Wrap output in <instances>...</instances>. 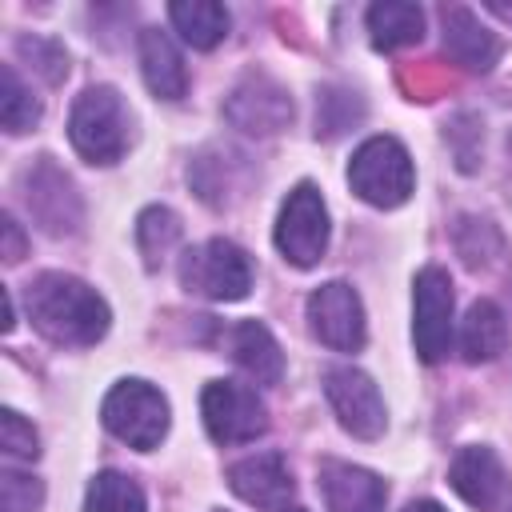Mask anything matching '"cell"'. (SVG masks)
<instances>
[{
	"instance_id": "ffe728a7",
	"label": "cell",
	"mask_w": 512,
	"mask_h": 512,
	"mask_svg": "<svg viewBox=\"0 0 512 512\" xmlns=\"http://www.w3.org/2000/svg\"><path fill=\"white\" fill-rule=\"evenodd\" d=\"M368 32H372V44L384 52L400 44H416L424 36V12L408 0H380L368 8Z\"/></svg>"
},
{
	"instance_id": "d6986e66",
	"label": "cell",
	"mask_w": 512,
	"mask_h": 512,
	"mask_svg": "<svg viewBox=\"0 0 512 512\" xmlns=\"http://www.w3.org/2000/svg\"><path fill=\"white\" fill-rule=\"evenodd\" d=\"M168 20L192 48H216L228 36V8L216 0H176L168 4Z\"/></svg>"
},
{
	"instance_id": "30bf717a",
	"label": "cell",
	"mask_w": 512,
	"mask_h": 512,
	"mask_svg": "<svg viewBox=\"0 0 512 512\" xmlns=\"http://www.w3.org/2000/svg\"><path fill=\"white\" fill-rule=\"evenodd\" d=\"M308 328L320 344L336 352H356L364 344V304L352 284L328 280L308 296Z\"/></svg>"
},
{
	"instance_id": "3957f363",
	"label": "cell",
	"mask_w": 512,
	"mask_h": 512,
	"mask_svg": "<svg viewBox=\"0 0 512 512\" xmlns=\"http://www.w3.org/2000/svg\"><path fill=\"white\" fill-rule=\"evenodd\" d=\"M68 140L88 164H116L128 148V112L116 88H84L68 116Z\"/></svg>"
},
{
	"instance_id": "83f0119b",
	"label": "cell",
	"mask_w": 512,
	"mask_h": 512,
	"mask_svg": "<svg viewBox=\"0 0 512 512\" xmlns=\"http://www.w3.org/2000/svg\"><path fill=\"white\" fill-rule=\"evenodd\" d=\"M404 512H444V508H440L436 500H412V504H408Z\"/></svg>"
},
{
	"instance_id": "7a4b0ae2",
	"label": "cell",
	"mask_w": 512,
	"mask_h": 512,
	"mask_svg": "<svg viewBox=\"0 0 512 512\" xmlns=\"http://www.w3.org/2000/svg\"><path fill=\"white\" fill-rule=\"evenodd\" d=\"M348 184L372 208H400L416 188V168L408 148L396 136L364 140L348 160Z\"/></svg>"
},
{
	"instance_id": "e0dca14e",
	"label": "cell",
	"mask_w": 512,
	"mask_h": 512,
	"mask_svg": "<svg viewBox=\"0 0 512 512\" xmlns=\"http://www.w3.org/2000/svg\"><path fill=\"white\" fill-rule=\"evenodd\" d=\"M228 348H232V360H236L256 384H280V376H284V352H280L276 336H272L260 320L236 324L232 336H228Z\"/></svg>"
},
{
	"instance_id": "f1b7e54d",
	"label": "cell",
	"mask_w": 512,
	"mask_h": 512,
	"mask_svg": "<svg viewBox=\"0 0 512 512\" xmlns=\"http://www.w3.org/2000/svg\"><path fill=\"white\" fill-rule=\"evenodd\" d=\"M284 512H304V508H284Z\"/></svg>"
},
{
	"instance_id": "4316f807",
	"label": "cell",
	"mask_w": 512,
	"mask_h": 512,
	"mask_svg": "<svg viewBox=\"0 0 512 512\" xmlns=\"http://www.w3.org/2000/svg\"><path fill=\"white\" fill-rule=\"evenodd\" d=\"M4 236H8V260H20V252H24V244H20V232H16V220L12 216H4Z\"/></svg>"
},
{
	"instance_id": "ba28073f",
	"label": "cell",
	"mask_w": 512,
	"mask_h": 512,
	"mask_svg": "<svg viewBox=\"0 0 512 512\" xmlns=\"http://www.w3.org/2000/svg\"><path fill=\"white\" fill-rule=\"evenodd\" d=\"M412 340L424 364L444 360L452 348V280L436 264L412 280Z\"/></svg>"
},
{
	"instance_id": "9c48e42d",
	"label": "cell",
	"mask_w": 512,
	"mask_h": 512,
	"mask_svg": "<svg viewBox=\"0 0 512 512\" xmlns=\"http://www.w3.org/2000/svg\"><path fill=\"white\" fill-rule=\"evenodd\" d=\"M324 396H328V404H332V412H336L344 432H352L360 440H376L384 432V400H380V388L372 384L368 372H360L352 364L328 368Z\"/></svg>"
},
{
	"instance_id": "2e32d148",
	"label": "cell",
	"mask_w": 512,
	"mask_h": 512,
	"mask_svg": "<svg viewBox=\"0 0 512 512\" xmlns=\"http://www.w3.org/2000/svg\"><path fill=\"white\" fill-rule=\"evenodd\" d=\"M140 72L152 96L160 100H180L188 92V68L172 44L168 32L160 28H144L140 32Z\"/></svg>"
},
{
	"instance_id": "5b68a950",
	"label": "cell",
	"mask_w": 512,
	"mask_h": 512,
	"mask_svg": "<svg viewBox=\"0 0 512 512\" xmlns=\"http://www.w3.org/2000/svg\"><path fill=\"white\" fill-rule=\"evenodd\" d=\"M100 420L104 428L124 440L128 448L152 452L164 432H168V400L160 388H152L148 380H120L112 384V392L100 404Z\"/></svg>"
},
{
	"instance_id": "cb8c5ba5",
	"label": "cell",
	"mask_w": 512,
	"mask_h": 512,
	"mask_svg": "<svg viewBox=\"0 0 512 512\" xmlns=\"http://www.w3.org/2000/svg\"><path fill=\"white\" fill-rule=\"evenodd\" d=\"M0 448H4L8 456L36 460V456H40V436H36V428H32L20 412L4 408V412H0Z\"/></svg>"
},
{
	"instance_id": "5bb4252c",
	"label": "cell",
	"mask_w": 512,
	"mask_h": 512,
	"mask_svg": "<svg viewBox=\"0 0 512 512\" xmlns=\"http://www.w3.org/2000/svg\"><path fill=\"white\" fill-rule=\"evenodd\" d=\"M320 492L328 512H384V500H388V488L376 472L344 460L320 464Z\"/></svg>"
},
{
	"instance_id": "8992f818",
	"label": "cell",
	"mask_w": 512,
	"mask_h": 512,
	"mask_svg": "<svg viewBox=\"0 0 512 512\" xmlns=\"http://www.w3.org/2000/svg\"><path fill=\"white\" fill-rule=\"evenodd\" d=\"M276 248L288 264L312 268L328 248V208L316 184H296L276 216Z\"/></svg>"
},
{
	"instance_id": "6da1fadb",
	"label": "cell",
	"mask_w": 512,
	"mask_h": 512,
	"mask_svg": "<svg viewBox=\"0 0 512 512\" xmlns=\"http://www.w3.org/2000/svg\"><path fill=\"white\" fill-rule=\"evenodd\" d=\"M28 320L36 324L40 336L64 348H88L108 332V304L96 288L68 272H44L28 284L24 292Z\"/></svg>"
},
{
	"instance_id": "44dd1931",
	"label": "cell",
	"mask_w": 512,
	"mask_h": 512,
	"mask_svg": "<svg viewBox=\"0 0 512 512\" xmlns=\"http://www.w3.org/2000/svg\"><path fill=\"white\" fill-rule=\"evenodd\" d=\"M84 512H144V492L136 480H128L120 472H100L88 484Z\"/></svg>"
},
{
	"instance_id": "d4e9b609",
	"label": "cell",
	"mask_w": 512,
	"mask_h": 512,
	"mask_svg": "<svg viewBox=\"0 0 512 512\" xmlns=\"http://www.w3.org/2000/svg\"><path fill=\"white\" fill-rule=\"evenodd\" d=\"M40 480L24 472H4L0 476V508L4 512H36L40 508Z\"/></svg>"
},
{
	"instance_id": "603a6c76",
	"label": "cell",
	"mask_w": 512,
	"mask_h": 512,
	"mask_svg": "<svg viewBox=\"0 0 512 512\" xmlns=\"http://www.w3.org/2000/svg\"><path fill=\"white\" fill-rule=\"evenodd\" d=\"M136 232H140V248H144V256H148V264H156V256H164V252L180 240V224H176V216H172L168 208H148V212L140 216Z\"/></svg>"
},
{
	"instance_id": "52a82bcc",
	"label": "cell",
	"mask_w": 512,
	"mask_h": 512,
	"mask_svg": "<svg viewBox=\"0 0 512 512\" xmlns=\"http://www.w3.org/2000/svg\"><path fill=\"white\" fill-rule=\"evenodd\" d=\"M200 416H204V428L216 444H248L268 428L264 400L256 396V388L236 384V380L204 384Z\"/></svg>"
},
{
	"instance_id": "7c38bea8",
	"label": "cell",
	"mask_w": 512,
	"mask_h": 512,
	"mask_svg": "<svg viewBox=\"0 0 512 512\" xmlns=\"http://www.w3.org/2000/svg\"><path fill=\"white\" fill-rule=\"evenodd\" d=\"M228 488L244 504H252V508L280 512L292 500V472H288V464H284L280 452H260V456L236 460L228 468Z\"/></svg>"
},
{
	"instance_id": "ac0fdd59",
	"label": "cell",
	"mask_w": 512,
	"mask_h": 512,
	"mask_svg": "<svg viewBox=\"0 0 512 512\" xmlns=\"http://www.w3.org/2000/svg\"><path fill=\"white\" fill-rule=\"evenodd\" d=\"M508 348V320L492 300H476L460 324V352L468 364H488Z\"/></svg>"
},
{
	"instance_id": "4fadbf2b",
	"label": "cell",
	"mask_w": 512,
	"mask_h": 512,
	"mask_svg": "<svg viewBox=\"0 0 512 512\" xmlns=\"http://www.w3.org/2000/svg\"><path fill=\"white\" fill-rule=\"evenodd\" d=\"M228 120L236 128L252 132V136H272L292 120V100H288V92L280 84H272L264 76H252L232 92Z\"/></svg>"
},
{
	"instance_id": "7402d4cb",
	"label": "cell",
	"mask_w": 512,
	"mask_h": 512,
	"mask_svg": "<svg viewBox=\"0 0 512 512\" xmlns=\"http://www.w3.org/2000/svg\"><path fill=\"white\" fill-rule=\"evenodd\" d=\"M40 120V100L24 88V80L16 76L12 64L0 68V124L8 132H28Z\"/></svg>"
},
{
	"instance_id": "277c9868",
	"label": "cell",
	"mask_w": 512,
	"mask_h": 512,
	"mask_svg": "<svg viewBox=\"0 0 512 512\" xmlns=\"http://www.w3.org/2000/svg\"><path fill=\"white\" fill-rule=\"evenodd\" d=\"M180 284L204 300L216 304H232L244 300L252 288V264L244 256V248H236L232 240H204L196 248L180 252Z\"/></svg>"
},
{
	"instance_id": "9a60e30c",
	"label": "cell",
	"mask_w": 512,
	"mask_h": 512,
	"mask_svg": "<svg viewBox=\"0 0 512 512\" xmlns=\"http://www.w3.org/2000/svg\"><path fill=\"white\" fill-rule=\"evenodd\" d=\"M440 24H444V52L468 68V72H488L496 60H500V36L488 32L468 8L452 4L440 12Z\"/></svg>"
},
{
	"instance_id": "484cf974",
	"label": "cell",
	"mask_w": 512,
	"mask_h": 512,
	"mask_svg": "<svg viewBox=\"0 0 512 512\" xmlns=\"http://www.w3.org/2000/svg\"><path fill=\"white\" fill-rule=\"evenodd\" d=\"M20 48V56H32V64H36V72H44V80L48 84H56L64 72H68V56H64V48H56L52 40H20L16 44Z\"/></svg>"
},
{
	"instance_id": "8fae6325",
	"label": "cell",
	"mask_w": 512,
	"mask_h": 512,
	"mask_svg": "<svg viewBox=\"0 0 512 512\" xmlns=\"http://www.w3.org/2000/svg\"><path fill=\"white\" fill-rule=\"evenodd\" d=\"M448 480L456 488V496L464 504H472L476 512H496L500 500L508 496V472L500 464V456L484 444H468L456 452L452 468H448Z\"/></svg>"
}]
</instances>
